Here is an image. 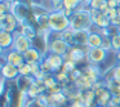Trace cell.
Masks as SVG:
<instances>
[{"label":"cell","mask_w":120,"mask_h":107,"mask_svg":"<svg viewBox=\"0 0 120 107\" xmlns=\"http://www.w3.org/2000/svg\"><path fill=\"white\" fill-rule=\"evenodd\" d=\"M93 25L94 23L89 9L79 8L70 17V27L74 30H90V27Z\"/></svg>","instance_id":"obj_1"},{"label":"cell","mask_w":120,"mask_h":107,"mask_svg":"<svg viewBox=\"0 0 120 107\" xmlns=\"http://www.w3.org/2000/svg\"><path fill=\"white\" fill-rule=\"evenodd\" d=\"M48 21H49V30L56 34H61L70 27V18L63 13V11H50Z\"/></svg>","instance_id":"obj_2"},{"label":"cell","mask_w":120,"mask_h":107,"mask_svg":"<svg viewBox=\"0 0 120 107\" xmlns=\"http://www.w3.org/2000/svg\"><path fill=\"white\" fill-rule=\"evenodd\" d=\"M13 35H14V41H13L12 49H14V50H17V52L23 54L26 50H29L30 48L34 47V41H32L31 39H29L26 35H23L22 32H19L18 30H17Z\"/></svg>","instance_id":"obj_3"},{"label":"cell","mask_w":120,"mask_h":107,"mask_svg":"<svg viewBox=\"0 0 120 107\" xmlns=\"http://www.w3.org/2000/svg\"><path fill=\"white\" fill-rule=\"evenodd\" d=\"M88 47H81V45H72L70 47L67 54L63 55V59H71L75 63L83 61L86 57V53H88Z\"/></svg>","instance_id":"obj_4"},{"label":"cell","mask_w":120,"mask_h":107,"mask_svg":"<svg viewBox=\"0 0 120 107\" xmlns=\"http://www.w3.org/2000/svg\"><path fill=\"white\" fill-rule=\"evenodd\" d=\"M48 49H49V53H54V54L58 55H65L67 54L68 49H70V45L65 41L61 36L56 37V39H52L50 43L48 44Z\"/></svg>","instance_id":"obj_5"},{"label":"cell","mask_w":120,"mask_h":107,"mask_svg":"<svg viewBox=\"0 0 120 107\" xmlns=\"http://www.w3.org/2000/svg\"><path fill=\"white\" fill-rule=\"evenodd\" d=\"M107 57V50H105L103 48H89L88 53H86V59L90 65H99L101 62H103Z\"/></svg>","instance_id":"obj_6"},{"label":"cell","mask_w":120,"mask_h":107,"mask_svg":"<svg viewBox=\"0 0 120 107\" xmlns=\"http://www.w3.org/2000/svg\"><path fill=\"white\" fill-rule=\"evenodd\" d=\"M90 11V16L93 19V23L98 27L99 30L107 29L109 26H111V19L101 11H96V9H89Z\"/></svg>","instance_id":"obj_7"},{"label":"cell","mask_w":120,"mask_h":107,"mask_svg":"<svg viewBox=\"0 0 120 107\" xmlns=\"http://www.w3.org/2000/svg\"><path fill=\"white\" fill-rule=\"evenodd\" d=\"M4 58H5L7 63H11V65H14L16 67L21 66L22 63L25 62V57L22 53L17 52L14 49H9V50H5L4 53Z\"/></svg>","instance_id":"obj_8"},{"label":"cell","mask_w":120,"mask_h":107,"mask_svg":"<svg viewBox=\"0 0 120 107\" xmlns=\"http://www.w3.org/2000/svg\"><path fill=\"white\" fill-rule=\"evenodd\" d=\"M96 102L98 106H109L110 101L112 98V94L109 89H106V86L96 89Z\"/></svg>","instance_id":"obj_9"},{"label":"cell","mask_w":120,"mask_h":107,"mask_svg":"<svg viewBox=\"0 0 120 107\" xmlns=\"http://www.w3.org/2000/svg\"><path fill=\"white\" fill-rule=\"evenodd\" d=\"M18 26H19V21L16 16H14L13 12H9V13L5 14V21L3 23V29L4 31H8V32H14L18 30Z\"/></svg>","instance_id":"obj_10"},{"label":"cell","mask_w":120,"mask_h":107,"mask_svg":"<svg viewBox=\"0 0 120 107\" xmlns=\"http://www.w3.org/2000/svg\"><path fill=\"white\" fill-rule=\"evenodd\" d=\"M23 57H25V62H27V63H40L44 59V54L35 47L26 50L23 53Z\"/></svg>","instance_id":"obj_11"},{"label":"cell","mask_w":120,"mask_h":107,"mask_svg":"<svg viewBox=\"0 0 120 107\" xmlns=\"http://www.w3.org/2000/svg\"><path fill=\"white\" fill-rule=\"evenodd\" d=\"M0 72H1V76L7 80H16L19 76L18 67H16L14 65H11V63H5L4 66H1Z\"/></svg>","instance_id":"obj_12"},{"label":"cell","mask_w":120,"mask_h":107,"mask_svg":"<svg viewBox=\"0 0 120 107\" xmlns=\"http://www.w3.org/2000/svg\"><path fill=\"white\" fill-rule=\"evenodd\" d=\"M16 83H17V88H18L19 92L27 94V92L30 90L32 85L35 83V77H30V76H18L16 79Z\"/></svg>","instance_id":"obj_13"},{"label":"cell","mask_w":120,"mask_h":107,"mask_svg":"<svg viewBox=\"0 0 120 107\" xmlns=\"http://www.w3.org/2000/svg\"><path fill=\"white\" fill-rule=\"evenodd\" d=\"M45 59H47L48 63L50 65L53 72H54V71H56V72L60 71L61 68H62V66H63V62H65V59H63L62 55L54 54V53H49V54L45 57Z\"/></svg>","instance_id":"obj_14"},{"label":"cell","mask_w":120,"mask_h":107,"mask_svg":"<svg viewBox=\"0 0 120 107\" xmlns=\"http://www.w3.org/2000/svg\"><path fill=\"white\" fill-rule=\"evenodd\" d=\"M89 34H90L89 30H75V34H74V41H75V45L86 47V45H88Z\"/></svg>","instance_id":"obj_15"},{"label":"cell","mask_w":120,"mask_h":107,"mask_svg":"<svg viewBox=\"0 0 120 107\" xmlns=\"http://www.w3.org/2000/svg\"><path fill=\"white\" fill-rule=\"evenodd\" d=\"M13 41H14V35L12 34V32H8V31L0 32V45H1L5 50L12 49Z\"/></svg>","instance_id":"obj_16"},{"label":"cell","mask_w":120,"mask_h":107,"mask_svg":"<svg viewBox=\"0 0 120 107\" xmlns=\"http://www.w3.org/2000/svg\"><path fill=\"white\" fill-rule=\"evenodd\" d=\"M103 41V36L99 31H90L88 37V48H99Z\"/></svg>","instance_id":"obj_17"},{"label":"cell","mask_w":120,"mask_h":107,"mask_svg":"<svg viewBox=\"0 0 120 107\" xmlns=\"http://www.w3.org/2000/svg\"><path fill=\"white\" fill-rule=\"evenodd\" d=\"M83 74H84L85 76H88V77L90 79L93 83H96L97 79H98V76H99L98 67H97L96 65H90V66H88V67H85V68L83 70Z\"/></svg>","instance_id":"obj_18"},{"label":"cell","mask_w":120,"mask_h":107,"mask_svg":"<svg viewBox=\"0 0 120 107\" xmlns=\"http://www.w3.org/2000/svg\"><path fill=\"white\" fill-rule=\"evenodd\" d=\"M88 5L90 7V9H96V11H101V12H106L109 9L107 5V0H89Z\"/></svg>","instance_id":"obj_19"},{"label":"cell","mask_w":120,"mask_h":107,"mask_svg":"<svg viewBox=\"0 0 120 107\" xmlns=\"http://www.w3.org/2000/svg\"><path fill=\"white\" fill-rule=\"evenodd\" d=\"M74 34H75V30L71 29V27H68V29H66L65 31L61 32L60 36L62 37L70 47H72V45H75V41H74Z\"/></svg>","instance_id":"obj_20"},{"label":"cell","mask_w":120,"mask_h":107,"mask_svg":"<svg viewBox=\"0 0 120 107\" xmlns=\"http://www.w3.org/2000/svg\"><path fill=\"white\" fill-rule=\"evenodd\" d=\"M106 88L111 92L112 96H117L120 94V81L115 79H109L106 83Z\"/></svg>","instance_id":"obj_21"},{"label":"cell","mask_w":120,"mask_h":107,"mask_svg":"<svg viewBox=\"0 0 120 107\" xmlns=\"http://www.w3.org/2000/svg\"><path fill=\"white\" fill-rule=\"evenodd\" d=\"M62 5H63V9L75 12L81 5V0H62Z\"/></svg>","instance_id":"obj_22"},{"label":"cell","mask_w":120,"mask_h":107,"mask_svg":"<svg viewBox=\"0 0 120 107\" xmlns=\"http://www.w3.org/2000/svg\"><path fill=\"white\" fill-rule=\"evenodd\" d=\"M18 72H19V76H31V66H30V63L23 62L21 66H18Z\"/></svg>","instance_id":"obj_23"},{"label":"cell","mask_w":120,"mask_h":107,"mask_svg":"<svg viewBox=\"0 0 120 107\" xmlns=\"http://www.w3.org/2000/svg\"><path fill=\"white\" fill-rule=\"evenodd\" d=\"M61 70L65 71V72H67V74H71L74 70H76V63L74 62V61H71V59H65L63 66H62Z\"/></svg>","instance_id":"obj_24"},{"label":"cell","mask_w":120,"mask_h":107,"mask_svg":"<svg viewBox=\"0 0 120 107\" xmlns=\"http://www.w3.org/2000/svg\"><path fill=\"white\" fill-rule=\"evenodd\" d=\"M68 77H70V75H68L67 72H65V71L60 70L56 72V80H57V83H67L68 81Z\"/></svg>","instance_id":"obj_25"},{"label":"cell","mask_w":120,"mask_h":107,"mask_svg":"<svg viewBox=\"0 0 120 107\" xmlns=\"http://www.w3.org/2000/svg\"><path fill=\"white\" fill-rule=\"evenodd\" d=\"M111 43H112V49L115 52H120V35L119 34L111 36Z\"/></svg>","instance_id":"obj_26"},{"label":"cell","mask_w":120,"mask_h":107,"mask_svg":"<svg viewBox=\"0 0 120 107\" xmlns=\"http://www.w3.org/2000/svg\"><path fill=\"white\" fill-rule=\"evenodd\" d=\"M12 12V4L8 1H1L0 3V14H7Z\"/></svg>","instance_id":"obj_27"},{"label":"cell","mask_w":120,"mask_h":107,"mask_svg":"<svg viewBox=\"0 0 120 107\" xmlns=\"http://www.w3.org/2000/svg\"><path fill=\"white\" fill-rule=\"evenodd\" d=\"M101 48H103L105 50H111L112 49V43H111V37L110 36H103V41H102Z\"/></svg>","instance_id":"obj_28"},{"label":"cell","mask_w":120,"mask_h":107,"mask_svg":"<svg viewBox=\"0 0 120 107\" xmlns=\"http://www.w3.org/2000/svg\"><path fill=\"white\" fill-rule=\"evenodd\" d=\"M26 107H47V104H45L40 98H35V99H32Z\"/></svg>","instance_id":"obj_29"},{"label":"cell","mask_w":120,"mask_h":107,"mask_svg":"<svg viewBox=\"0 0 120 107\" xmlns=\"http://www.w3.org/2000/svg\"><path fill=\"white\" fill-rule=\"evenodd\" d=\"M109 107H120V94L112 96L111 101H110V103H109Z\"/></svg>","instance_id":"obj_30"},{"label":"cell","mask_w":120,"mask_h":107,"mask_svg":"<svg viewBox=\"0 0 120 107\" xmlns=\"http://www.w3.org/2000/svg\"><path fill=\"white\" fill-rule=\"evenodd\" d=\"M110 79H115V80L120 81V65L115 66V67L112 68V74H111V77Z\"/></svg>","instance_id":"obj_31"},{"label":"cell","mask_w":120,"mask_h":107,"mask_svg":"<svg viewBox=\"0 0 120 107\" xmlns=\"http://www.w3.org/2000/svg\"><path fill=\"white\" fill-rule=\"evenodd\" d=\"M4 21H5V14H0V23L3 25Z\"/></svg>","instance_id":"obj_32"},{"label":"cell","mask_w":120,"mask_h":107,"mask_svg":"<svg viewBox=\"0 0 120 107\" xmlns=\"http://www.w3.org/2000/svg\"><path fill=\"white\" fill-rule=\"evenodd\" d=\"M4 53H5V49L0 45V57H1V55H4Z\"/></svg>","instance_id":"obj_33"},{"label":"cell","mask_w":120,"mask_h":107,"mask_svg":"<svg viewBox=\"0 0 120 107\" xmlns=\"http://www.w3.org/2000/svg\"><path fill=\"white\" fill-rule=\"evenodd\" d=\"M3 85H4L3 80H0V94H1V92H3Z\"/></svg>","instance_id":"obj_34"},{"label":"cell","mask_w":120,"mask_h":107,"mask_svg":"<svg viewBox=\"0 0 120 107\" xmlns=\"http://www.w3.org/2000/svg\"><path fill=\"white\" fill-rule=\"evenodd\" d=\"M5 1H8V3L13 4V3H16V1H19V0H5Z\"/></svg>","instance_id":"obj_35"},{"label":"cell","mask_w":120,"mask_h":107,"mask_svg":"<svg viewBox=\"0 0 120 107\" xmlns=\"http://www.w3.org/2000/svg\"><path fill=\"white\" fill-rule=\"evenodd\" d=\"M52 3H60V1H62V0H50Z\"/></svg>","instance_id":"obj_36"},{"label":"cell","mask_w":120,"mask_h":107,"mask_svg":"<svg viewBox=\"0 0 120 107\" xmlns=\"http://www.w3.org/2000/svg\"><path fill=\"white\" fill-rule=\"evenodd\" d=\"M1 31H4V29H3V25L0 23V32H1Z\"/></svg>","instance_id":"obj_37"},{"label":"cell","mask_w":120,"mask_h":107,"mask_svg":"<svg viewBox=\"0 0 120 107\" xmlns=\"http://www.w3.org/2000/svg\"><path fill=\"white\" fill-rule=\"evenodd\" d=\"M117 34L120 35V25H119V26H117Z\"/></svg>","instance_id":"obj_38"},{"label":"cell","mask_w":120,"mask_h":107,"mask_svg":"<svg viewBox=\"0 0 120 107\" xmlns=\"http://www.w3.org/2000/svg\"><path fill=\"white\" fill-rule=\"evenodd\" d=\"M85 1H86V3H88L89 0H81V4H84V3H85Z\"/></svg>","instance_id":"obj_39"},{"label":"cell","mask_w":120,"mask_h":107,"mask_svg":"<svg viewBox=\"0 0 120 107\" xmlns=\"http://www.w3.org/2000/svg\"><path fill=\"white\" fill-rule=\"evenodd\" d=\"M98 107H109V106H98Z\"/></svg>","instance_id":"obj_40"},{"label":"cell","mask_w":120,"mask_h":107,"mask_svg":"<svg viewBox=\"0 0 120 107\" xmlns=\"http://www.w3.org/2000/svg\"><path fill=\"white\" fill-rule=\"evenodd\" d=\"M47 107H56V106H47Z\"/></svg>","instance_id":"obj_41"},{"label":"cell","mask_w":120,"mask_h":107,"mask_svg":"<svg viewBox=\"0 0 120 107\" xmlns=\"http://www.w3.org/2000/svg\"><path fill=\"white\" fill-rule=\"evenodd\" d=\"M1 1H5V0H0V3H1Z\"/></svg>","instance_id":"obj_42"},{"label":"cell","mask_w":120,"mask_h":107,"mask_svg":"<svg viewBox=\"0 0 120 107\" xmlns=\"http://www.w3.org/2000/svg\"><path fill=\"white\" fill-rule=\"evenodd\" d=\"M119 65H120V63H119Z\"/></svg>","instance_id":"obj_43"}]
</instances>
